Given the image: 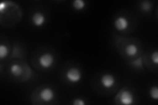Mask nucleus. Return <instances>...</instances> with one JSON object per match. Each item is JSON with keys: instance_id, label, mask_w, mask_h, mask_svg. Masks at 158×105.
I'll list each match as a JSON object with an SVG mask.
<instances>
[{"instance_id": "obj_13", "label": "nucleus", "mask_w": 158, "mask_h": 105, "mask_svg": "<svg viewBox=\"0 0 158 105\" xmlns=\"http://www.w3.org/2000/svg\"><path fill=\"white\" fill-rule=\"evenodd\" d=\"M142 9L144 11H149L151 9V5L148 2H144L142 3Z\"/></svg>"}, {"instance_id": "obj_16", "label": "nucleus", "mask_w": 158, "mask_h": 105, "mask_svg": "<svg viewBox=\"0 0 158 105\" xmlns=\"http://www.w3.org/2000/svg\"><path fill=\"white\" fill-rule=\"evenodd\" d=\"M7 7V5H6V3L5 2H2L1 4H0V12H1L2 13H3V10L6 9Z\"/></svg>"}, {"instance_id": "obj_2", "label": "nucleus", "mask_w": 158, "mask_h": 105, "mask_svg": "<svg viewBox=\"0 0 158 105\" xmlns=\"http://www.w3.org/2000/svg\"><path fill=\"white\" fill-rule=\"evenodd\" d=\"M38 61L42 68H49L52 66L54 62V57L51 53H45L39 57Z\"/></svg>"}, {"instance_id": "obj_4", "label": "nucleus", "mask_w": 158, "mask_h": 105, "mask_svg": "<svg viewBox=\"0 0 158 105\" xmlns=\"http://www.w3.org/2000/svg\"><path fill=\"white\" fill-rule=\"evenodd\" d=\"M129 25L128 20L123 16L117 17L114 22V26L118 31H124Z\"/></svg>"}, {"instance_id": "obj_3", "label": "nucleus", "mask_w": 158, "mask_h": 105, "mask_svg": "<svg viewBox=\"0 0 158 105\" xmlns=\"http://www.w3.org/2000/svg\"><path fill=\"white\" fill-rule=\"evenodd\" d=\"M100 82L102 86L106 89H110L112 87L115 83V79L114 76L110 74H103L101 78Z\"/></svg>"}, {"instance_id": "obj_5", "label": "nucleus", "mask_w": 158, "mask_h": 105, "mask_svg": "<svg viewBox=\"0 0 158 105\" xmlns=\"http://www.w3.org/2000/svg\"><path fill=\"white\" fill-rule=\"evenodd\" d=\"M40 97L44 102H49L55 97V93L51 88H44L40 93Z\"/></svg>"}, {"instance_id": "obj_10", "label": "nucleus", "mask_w": 158, "mask_h": 105, "mask_svg": "<svg viewBox=\"0 0 158 105\" xmlns=\"http://www.w3.org/2000/svg\"><path fill=\"white\" fill-rule=\"evenodd\" d=\"M86 3L82 0H75L73 2V6L77 10H81L85 8Z\"/></svg>"}, {"instance_id": "obj_11", "label": "nucleus", "mask_w": 158, "mask_h": 105, "mask_svg": "<svg viewBox=\"0 0 158 105\" xmlns=\"http://www.w3.org/2000/svg\"><path fill=\"white\" fill-rule=\"evenodd\" d=\"M9 54V49L8 47L6 45L2 44L0 46V59H3L6 58Z\"/></svg>"}, {"instance_id": "obj_7", "label": "nucleus", "mask_w": 158, "mask_h": 105, "mask_svg": "<svg viewBox=\"0 0 158 105\" xmlns=\"http://www.w3.org/2000/svg\"><path fill=\"white\" fill-rule=\"evenodd\" d=\"M32 21L34 26L37 27H40L43 26L46 22V17L44 14L41 12H36L32 17Z\"/></svg>"}, {"instance_id": "obj_8", "label": "nucleus", "mask_w": 158, "mask_h": 105, "mask_svg": "<svg viewBox=\"0 0 158 105\" xmlns=\"http://www.w3.org/2000/svg\"><path fill=\"white\" fill-rule=\"evenodd\" d=\"M10 71H11L13 76L18 77L22 74L23 68L21 67V65L18 64H13L11 65V68H10Z\"/></svg>"}, {"instance_id": "obj_6", "label": "nucleus", "mask_w": 158, "mask_h": 105, "mask_svg": "<svg viewBox=\"0 0 158 105\" xmlns=\"http://www.w3.org/2000/svg\"><path fill=\"white\" fill-rule=\"evenodd\" d=\"M120 101L123 104L131 105L134 102V96L130 91L125 90V91H123L121 95Z\"/></svg>"}, {"instance_id": "obj_15", "label": "nucleus", "mask_w": 158, "mask_h": 105, "mask_svg": "<svg viewBox=\"0 0 158 105\" xmlns=\"http://www.w3.org/2000/svg\"><path fill=\"white\" fill-rule=\"evenodd\" d=\"M73 104L74 105H85L86 103L83 101L82 99H76L74 100V101L73 102Z\"/></svg>"}, {"instance_id": "obj_12", "label": "nucleus", "mask_w": 158, "mask_h": 105, "mask_svg": "<svg viewBox=\"0 0 158 105\" xmlns=\"http://www.w3.org/2000/svg\"><path fill=\"white\" fill-rule=\"evenodd\" d=\"M150 95L153 99H158V87L157 86H153L150 88Z\"/></svg>"}, {"instance_id": "obj_9", "label": "nucleus", "mask_w": 158, "mask_h": 105, "mask_svg": "<svg viewBox=\"0 0 158 105\" xmlns=\"http://www.w3.org/2000/svg\"><path fill=\"white\" fill-rule=\"evenodd\" d=\"M125 52L128 56H135L137 54L138 47L135 44H129L128 46H127L125 49Z\"/></svg>"}, {"instance_id": "obj_1", "label": "nucleus", "mask_w": 158, "mask_h": 105, "mask_svg": "<svg viewBox=\"0 0 158 105\" xmlns=\"http://www.w3.org/2000/svg\"><path fill=\"white\" fill-rule=\"evenodd\" d=\"M66 78L71 83H77L82 79V73L77 68H69L66 73Z\"/></svg>"}, {"instance_id": "obj_14", "label": "nucleus", "mask_w": 158, "mask_h": 105, "mask_svg": "<svg viewBox=\"0 0 158 105\" xmlns=\"http://www.w3.org/2000/svg\"><path fill=\"white\" fill-rule=\"evenodd\" d=\"M151 59L153 63H154L155 64L157 65L158 64V51H154L152 54Z\"/></svg>"}]
</instances>
